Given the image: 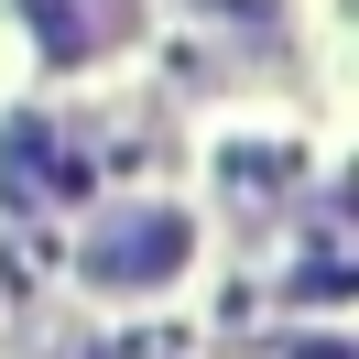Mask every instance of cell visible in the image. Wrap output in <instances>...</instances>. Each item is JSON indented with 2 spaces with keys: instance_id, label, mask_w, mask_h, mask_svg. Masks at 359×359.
I'll return each instance as SVG.
<instances>
[{
  "instance_id": "obj_1",
  "label": "cell",
  "mask_w": 359,
  "mask_h": 359,
  "mask_svg": "<svg viewBox=\"0 0 359 359\" xmlns=\"http://www.w3.org/2000/svg\"><path fill=\"white\" fill-rule=\"evenodd\" d=\"M185 272V218L175 207H120V218L88 229V283L98 294H153Z\"/></svg>"
},
{
  "instance_id": "obj_2",
  "label": "cell",
  "mask_w": 359,
  "mask_h": 359,
  "mask_svg": "<svg viewBox=\"0 0 359 359\" xmlns=\"http://www.w3.org/2000/svg\"><path fill=\"white\" fill-rule=\"evenodd\" d=\"M11 11H22V33L55 66H88V55L131 44V22H142V0H11Z\"/></svg>"
}]
</instances>
